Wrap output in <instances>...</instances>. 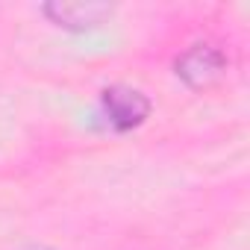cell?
<instances>
[{
	"label": "cell",
	"instance_id": "6da1fadb",
	"mask_svg": "<svg viewBox=\"0 0 250 250\" xmlns=\"http://www.w3.org/2000/svg\"><path fill=\"white\" fill-rule=\"evenodd\" d=\"M100 109L106 124L115 133H130L147 121L150 115V100L145 91L133 88V85H109L100 91Z\"/></svg>",
	"mask_w": 250,
	"mask_h": 250
},
{
	"label": "cell",
	"instance_id": "7a4b0ae2",
	"mask_svg": "<svg viewBox=\"0 0 250 250\" xmlns=\"http://www.w3.org/2000/svg\"><path fill=\"white\" fill-rule=\"evenodd\" d=\"M224 71H227V56L221 47H215L209 42L186 47L174 62L177 80H183L188 88H206V85L218 83L224 77Z\"/></svg>",
	"mask_w": 250,
	"mask_h": 250
},
{
	"label": "cell",
	"instance_id": "3957f363",
	"mask_svg": "<svg viewBox=\"0 0 250 250\" xmlns=\"http://www.w3.org/2000/svg\"><path fill=\"white\" fill-rule=\"evenodd\" d=\"M56 27L62 30H74V33H85V30H97L100 24H106L112 18V9L106 3H47L42 9Z\"/></svg>",
	"mask_w": 250,
	"mask_h": 250
}]
</instances>
